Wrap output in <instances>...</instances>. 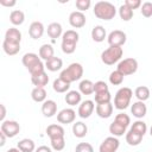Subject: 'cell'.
Listing matches in <instances>:
<instances>
[{
  "label": "cell",
  "mask_w": 152,
  "mask_h": 152,
  "mask_svg": "<svg viewBox=\"0 0 152 152\" xmlns=\"http://www.w3.org/2000/svg\"><path fill=\"white\" fill-rule=\"evenodd\" d=\"M109 133H110L113 137L119 138V137H122L124 134L127 133V127L122 126L121 124H119L118 121L114 120V121L109 125Z\"/></svg>",
  "instance_id": "obj_29"
},
{
  "label": "cell",
  "mask_w": 152,
  "mask_h": 152,
  "mask_svg": "<svg viewBox=\"0 0 152 152\" xmlns=\"http://www.w3.org/2000/svg\"><path fill=\"white\" fill-rule=\"evenodd\" d=\"M34 152H52V148L46 145H42V146H38Z\"/></svg>",
  "instance_id": "obj_48"
},
{
  "label": "cell",
  "mask_w": 152,
  "mask_h": 152,
  "mask_svg": "<svg viewBox=\"0 0 152 152\" xmlns=\"http://www.w3.org/2000/svg\"><path fill=\"white\" fill-rule=\"evenodd\" d=\"M76 112L72 108H64L57 113V121L62 125H68L75 122Z\"/></svg>",
  "instance_id": "obj_13"
},
{
  "label": "cell",
  "mask_w": 152,
  "mask_h": 152,
  "mask_svg": "<svg viewBox=\"0 0 152 152\" xmlns=\"http://www.w3.org/2000/svg\"><path fill=\"white\" fill-rule=\"evenodd\" d=\"M113 104L112 103H103V104H96L95 107V112H96V115L101 119H108L112 116L113 114Z\"/></svg>",
  "instance_id": "obj_18"
},
{
  "label": "cell",
  "mask_w": 152,
  "mask_h": 152,
  "mask_svg": "<svg viewBox=\"0 0 152 152\" xmlns=\"http://www.w3.org/2000/svg\"><path fill=\"white\" fill-rule=\"evenodd\" d=\"M151 152H152V151H151Z\"/></svg>",
  "instance_id": "obj_54"
},
{
  "label": "cell",
  "mask_w": 152,
  "mask_h": 152,
  "mask_svg": "<svg viewBox=\"0 0 152 152\" xmlns=\"http://www.w3.org/2000/svg\"><path fill=\"white\" fill-rule=\"evenodd\" d=\"M17 147L21 152H34L36 151V144H34V141L32 139H28V138H24V139L19 140Z\"/></svg>",
  "instance_id": "obj_26"
},
{
  "label": "cell",
  "mask_w": 152,
  "mask_h": 152,
  "mask_svg": "<svg viewBox=\"0 0 152 152\" xmlns=\"http://www.w3.org/2000/svg\"><path fill=\"white\" fill-rule=\"evenodd\" d=\"M151 93H152V90H151Z\"/></svg>",
  "instance_id": "obj_53"
},
{
  "label": "cell",
  "mask_w": 152,
  "mask_h": 152,
  "mask_svg": "<svg viewBox=\"0 0 152 152\" xmlns=\"http://www.w3.org/2000/svg\"><path fill=\"white\" fill-rule=\"evenodd\" d=\"M4 40L10 42V43H14V44H20V42H21V32L15 26L10 27L5 33Z\"/></svg>",
  "instance_id": "obj_19"
},
{
  "label": "cell",
  "mask_w": 152,
  "mask_h": 152,
  "mask_svg": "<svg viewBox=\"0 0 152 152\" xmlns=\"http://www.w3.org/2000/svg\"><path fill=\"white\" fill-rule=\"evenodd\" d=\"M150 135L152 137V126H151V128H150Z\"/></svg>",
  "instance_id": "obj_52"
},
{
  "label": "cell",
  "mask_w": 152,
  "mask_h": 152,
  "mask_svg": "<svg viewBox=\"0 0 152 152\" xmlns=\"http://www.w3.org/2000/svg\"><path fill=\"white\" fill-rule=\"evenodd\" d=\"M51 148L53 151H62L65 147V139L64 138H57V139H51L50 140Z\"/></svg>",
  "instance_id": "obj_40"
},
{
  "label": "cell",
  "mask_w": 152,
  "mask_h": 152,
  "mask_svg": "<svg viewBox=\"0 0 152 152\" xmlns=\"http://www.w3.org/2000/svg\"><path fill=\"white\" fill-rule=\"evenodd\" d=\"M94 15L101 20H112L116 15V7L109 1H99L93 8Z\"/></svg>",
  "instance_id": "obj_2"
},
{
  "label": "cell",
  "mask_w": 152,
  "mask_h": 152,
  "mask_svg": "<svg viewBox=\"0 0 152 152\" xmlns=\"http://www.w3.org/2000/svg\"><path fill=\"white\" fill-rule=\"evenodd\" d=\"M127 40V36L121 30H114L107 36V42L109 46H122Z\"/></svg>",
  "instance_id": "obj_9"
},
{
  "label": "cell",
  "mask_w": 152,
  "mask_h": 152,
  "mask_svg": "<svg viewBox=\"0 0 152 152\" xmlns=\"http://www.w3.org/2000/svg\"><path fill=\"white\" fill-rule=\"evenodd\" d=\"M6 152H21L18 147H11V148H8Z\"/></svg>",
  "instance_id": "obj_51"
},
{
  "label": "cell",
  "mask_w": 152,
  "mask_h": 152,
  "mask_svg": "<svg viewBox=\"0 0 152 152\" xmlns=\"http://www.w3.org/2000/svg\"><path fill=\"white\" fill-rule=\"evenodd\" d=\"M142 135L133 132V131H128L126 134H125V139H126V142L129 145V146H138L141 141H142Z\"/></svg>",
  "instance_id": "obj_33"
},
{
  "label": "cell",
  "mask_w": 152,
  "mask_h": 152,
  "mask_svg": "<svg viewBox=\"0 0 152 152\" xmlns=\"http://www.w3.org/2000/svg\"><path fill=\"white\" fill-rule=\"evenodd\" d=\"M21 63L28 70L31 76H34V75H38V74H42L45 71V64H43L39 55H37L34 52L25 53L21 58Z\"/></svg>",
  "instance_id": "obj_1"
},
{
  "label": "cell",
  "mask_w": 152,
  "mask_h": 152,
  "mask_svg": "<svg viewBox=\"0 0 152 152\" xmlns=\"http://www.w3.org/2000/svg\"><path fill=\"white\" fill-rule=\"evenodd\" d=\"M75 152H94V147L89 142H78L75 147Z\"/></svg>",
  "instance_id": "obj_44"
},
{
  "label": "cell",
  "mask_w": 152,
  "mask_h": 152,
  "mask_svg": "<svg viewBox=\"0 0 152 152\" xmlns=\"http://www.w3.org/2000/svg\"><path fill=\"white\" fill-rule=\"evenodd\" d=\"M46 96H48V93L45 88L34 87L31 91V99L37 103H43L44 101H46Z\"/></svg>",
  "instance_id": "obj_24"
},
{
  "label": "cell",
  "mask_w": 152,
  "mask_h": 152,
  "mask_svg": "<svg viewBox=\"0 0 152 152\" xmlns=\"http://www.w3.org/2000/svg\"><path fill=\"white\" fill-rule=\"evenodd\" d=\"M52 89L56 91V93H59V94H63V93H68L69 89H70V83H68L66 81L62 80L61 77L56 78L52 83Z\"/></svg>",
  "instance_id": "obj_28"
},
{
  "label": "cell",
  "mask_w": 152,
  "mask_h": 152,
  "mask_svg": "<svg viewBox=\"0 0 152 152\" xmlns=\"http://www.w3.org/2000/svg\"><path fill=\"white\" fill-rule=\"evenodd\" d=\"M46 134L48 137L51 139H57V138H64V134H65V131L64 128L62 127V125H57V124H52V125H49L46 127Z\"/></svg>",
  "instance_id": "obj_17"
},
{
  "label": "cell",
  "mask_w": 152,
  "mask_h": 152,
  "mask_svg": "<svg viewBox=\"0 0 152 152\" xmlns=\"http://www.w3.org/2000/svg\"><path fill=\"white\" fill-rule=\"evenodd\" d=\"M83 66L81 63H77V62H74L71 64H69L65 69H63L59 74V77L64 81H66L68 83H72L75 81H78L82 78L83 76Z\"/></svg>",
  "instance_id": "obj_3"
},
{
  "label": "cell",
  "mask_w": 152,
  "mask_h": 152,
  "mask_svg": "<svg viewBox=\"0 0 152 152\" xmlns=\"http://www.w3.org/2000/svg\"><path fill=\"white\" fill-rule=\"evenodd\" d=\"M133 96V90L128 87L120 88L114 95V107L119 110H125L129 107Z\"/></svg>",
  "instance_id": "obj_5"
},
{
  "label": "cell",
  "mask_w": 152,
  "mask_h": 152,
  "mask_svg": "<svg viewBox=\"0 0 152 152\" xmlns=\"http://www.w3.org/2000/svg\"><path fill=\"white\" fill-rule=\"evenodd\" d=\"M64 100H65L66 104H69L70 107H74L82 102V94L78 90H69L65 94Z\"/></svg>",
  "instance_id": "obj_20"
},
{
  "label": "cell",
  "mask_w": 152,
  "mask_h": 152,
  "mask_svg": "<svg viewBox=\"0 0 152 152\" xmlns=\"http://www.w3.org/2000/svg\"><path fill=\"white\" fill-rule=\"evenodd\" d=\"M42 114L45 118H52L57 114V103L53 100H46L42 104Z\"/></svg>",
  "instance_id": "obj_16"
},
{
  "label": "cell",
  "mask_w": 152,
  "mask_h": 152,
  "mask_svg": "<svg viewBox=\"0 0 152 152\" xmlns=\"http://www.w3.org/2000/svg\"><path fill=\"white\" fill-rule=\"evenodd\" d=\"M20 44H14V43H10V42H6L4 40L2 42V50L6 55L8 56H14L17 55L19 51H20Z\"/></svg>",
  "instance_id": "obj_35"
},
{
  "label": "cell",
  "mask_w": 152,
  "mask_h": 152,
  "mask_svg": "<svg viewBox=\"0 0 152 152\" xmlns=\"http://www.w3.org/2000/svg\"><path fill=\"white\" fill-rule=\"evenodd\" d=\"M0 5L4 7H13L17 5L15 0H0Z\"/></svg>",
  "instance_id": "obj_47"
},
{
  "label": "cell",
  "mask_w": 152,
  "mask_h": 152,
  "mask_svg": "<svg viewBox=\"0 0 152 152\" xmlns=\"http://www.w3.org/2000/svg\"><path fill=\"white\" fill-rule=\"evenodd\" d=\"M94 100L96 104H103V103H110L112 101V95L108 91H102V93H96L94 95Z\"/></svg>",
  "instance_id": "obj_37"
},
{
  "label": "cell",
  "mask_w": 152,
  "mask_h": 152,
  "mask_svg": "<svg viewBox=\"0 0 152 152\" xmlns=\"http://www.w3.org/2000/svg\"><path fill=\"white\" fill-rule=\"evenodd\" d=\"M46 32H48V36L51 38V39H57L59 37L63 36V27L59 23H51L48 25V28H46Z\"/></svg>",
  "instance_id": "obj_21"
},
{
  "label": "cell",
  "mask_w": 152,
  "mask_h": 152,
  "mask_svg": "<svg viewBox=\"0 0 152 152\" xmlns=\"http://www.w3.org/2000/svg\"><path fill=\"white\" fill-rule=\"evenodd\" d=\"M0 131L7 138H14L20 132V125L15 120H5L1 122Z\"/></svg>",
  "instance_id": "obj_8"
},
{
  "label": "cell",
  "mask_w": 152,
  "mask_h": 152,
  "mask_svg": "<svg viewBox=\"0 0 152 152\" xmlns=\"http://www.w3.org/2000/svg\"><path fill=\"white\" fill-rule=\"evenodd\" d=\"M75 6H76L77 11L84 13L87 10L90 8V6H91V1H90V0H76V1H75Z\"/></svg>",
  "instance_id": "obj_43"
},
{
  "label": "cell",
  "mask_w": 152,
  "mask_h": 152,
  "mask_svg": "<svg viewBox=\"0 0 152 152\" xmlns=\"http://www.w3.org/2000/svg\"><path fill=\"white\" fill-rule=\"evenodd\" d=\"M31 82H32V84H33L34 87L44 88V87L48 86V83H49V76H48V74L44 71V72H42V74L31 76Z\"/></svg>",
  "instance_id": "obj_31"
},
{
  "label": "cell",
  "mask_w": 152,
  "mask_h": 152,
  "mask_svg": "<svg viewBox=\"0 0 152 152\" xmlns=\"http://www.w3.org/2000/svg\"><path fill=\"white\" fill-rule=\"evenodd\" d=\"M87 23L86 14L80 11H74L69 14V24L74 28H82Z\"/></svg>",
  "instance_id": "obj_12"
},
{
  "label": "cell",
  "mask_w": 152,
  "mask_h": 152,
  "mask_svg": "<svg viewBox=\"0 0 152 152\" xmlns=\"http://www.w3.org/2000/svg\"><path fill=\"white\" fill-rule=\"evenodd\" d=\"M114 120L118 121L119 124H121V125L125 126V127H128V126L131 125V118H129V115L126 114V113H119V114H116L115 118H114Z\"/></svg>",
  "instance_id": "obj_41"
},
{
  "label": "cell",
  "mask_w": 152,
  "mask_h": 152,
  "mask_svg": "<svg viewBox=\"0 0 152 152\" xmlns=\"http://www.w3.org/2000/svg\"><path fill=\"white\" fill-rule=\"evenodd\" d=\"M44 31H45V27L40 21H32L28 26V36L34 40L42 38L44 34Z\"/></svg>",
  "instance_id": "obj_15"
},
{
  "label": "cell",
  "mask_w": 152,
  "mask_h": 152,
  "mask_svg": "<svg viewBox=\"0 0 152 152\" xmlns=\"http://www.w3.org/2000/svg\"><path fill=\"white\" fill-rule=\"evenodd\" d=\"M124 5L127 6L129 10L134 11V10H138L141 7V1L140 0H125Z\"/></svg>",
  "instance_id": "obj_46"
},
{
  "label": "cell",
  "mask_w": 152,
  "mask_h": 152,
  "mask_svg": "<svg viewBox=\"0 0 152 152\" xmlns=\"http://www.w3.org/2000/svg\"><path fill=\"white\" fill-rule=\"evenodd\" d=\"M118 13H119V17L121 18V20H124V21H129V20L133 18V14H134L133 11L129 10L127 6H125L124 4L119 7Z\"/></svg>",
  "instance_id": "obj_38"
},
{
  "label": "cell",
  "mask_w": 152,
  "mask_h": 152,
  "mask_svg": "<svg viewBox=\"0 0 152 152\" xmlns=\"http://www.w3.org/2000/svg\"><path fill=\"white\" fill-rule=\"evenodd\" d=\"M38 55H39L40 59H44L46 62V61H49L50 58H52L55 56V50H53V48H52L51 44H43L39 48Z\"/></svg>",
  "instance_id": "obj_25"
},
{
  "label": "cell",
  "mask_w": 152,
  "mask_h": 152,
  "mask_svg": "<svg viewBox=\"0 0 152 152\" xmlns=\"http://www.w3.org/2000/svg\"><path fill=\"white\" fill-rule=\"evenodd\" d=\"M131 114L138 120H141L147 114V107L142 101H135L131 104Z\"/></svg>",
  "instance_id": "obj_14"
},
{
  "label": "cell",
  "mask_w": 152,
  "mask_h": 152,
  "mask_svg": "<svg viewBox=\"0 0 152 152\" xmlns=\"http://www.w3.org/2000/svg\"><path fill=\"white\" fill-rule=\"evenodd\" d=\"M129 129L144 137V135L146 134V132H147V125H146V122L142 121V120H137V121H134V122L131 125V128H129Z\"/></svg>",
  "instance_id": "obj_36"
},
{
  "label": "cell",
  "mask_w": 152,
  "mask_h": 152,
  "mask_svg": "<svg viewBox=\"0 0 152 152\" xmlns=\"http://www.w3.org/2000/svg\"><path fill=\"white\" fill-rule=\"evenodd\" d=\"M116 70L121 72L124 76H129L137 72L138 70V61L135 58H124L118 63Z\"/></svg>",
  "instance_id": "obj_7"
},
{
  "label": "cell",
  "mask_w": 152,
  "mask_h": 152,
  "mask_svg": "<svg viewBox=\"0 0 152 152\" xmlns=\"http://www.w3.org/2000/svg\"><path fill=\"white\" fill-rule=\"evenodd\" d=\"M134 96L138 99V101L145 102L146 100L150 99V96H151V90H150V88L146 87V86H139V87H137L135 90H134Z\"/></svg>",
  "instance_id": "obj_32"
},
{
  "label": "cell",
  "mask_w": 152,
  "mask_h": 152,
  "mask_svg": "<svg viewBox=\"0 0 152 152\" xmlns=\"http://www.w3.org/2000/svg\"><path fill=\"white\" fill-rule=\"evenodd\" d=\"M88 133V126L82 121H76L72 124V134L76 138H84Z\"/></svg>",
  "instance_id": "obj_23"
},
{
  "label": "cell",
  "mask_w": 152,
  "mask_h": 152,
  "mask_svg": "<svg viewBox=\"0 0 152 152\" xmlns=\"http://www.w3.org/2000/svg\"><path fill=\"white\" fill-rule=\"evenodd\" d=\"M78 91L82 95H91L94 93V83L90 80H82L78 84Z\"/></svg>",
  "instance_id": "obj_34"
},
{
  "label": "cell",
  "mask_w": 152,
  "mask_h": 152,
  "mask_svg": "<svg viewBox=\"0 0 152 152\" xmlns=\"http://www.w3.org/2000/svg\"><path fill=\"white\" fill-rule=\"evenodd\" d=\"M124 75L121 72H119L118 70H114L109 74V83L113 86H120L124 82Z\"/></svg>",
  "instance_id": "obj_39"
},
{
  "label": "cell",
  "mask_w": 152,
  "mask_h": 152,
  "mask_svg": "<svg viewBox=\"0 0 152 152\" xmlns=\"http://www.w3.org/2000/svg\"><path fill=\"white\" fill-rule=\"evenodd\" d=\"M120 146V141L116 137H107L99 146V152H116Z\"/></svg>",
  "instance_id": "obj_10"
},
{
  "label": "cell",
  "mask_w": 152,
  "mask_h": 152,
  "mask_svg": "<svg viewBox=\"0 0 152 152\" xmlns=\"http://www.w3.org/2000/svg\"><path fill=\"white\" fill-rule=\"evenodd\" d=\"M95 110V104L93 100H84L78 104L77 115L81 119H88Z\"/></svg>",
  "instance_id": "obj_11"
},
{
  "label": "cell",
  "mask_w": 152,
  "mask_h": 152,
  "mask_svg": "<svg viewBox=\"0 0 152 152\" xmlns=\"http://www.w3.org/2000/svg\"><path fill=\"white\" fill-rule=\"evenodd\" d=\"M140 13L145 18H151L152 17V2L151 1H146V2L141 4Z\"/></svg>",
  "instance_id": "obj_42"
},
{
  "label": "cell",
  "mask_w": 152,
  "mask_h": 152,
  "mask_svg": "<svg viewBox=\"0 0 152 152\" xmlns=\"http://www.w3.org/2000/svg\"><path fill=\"white\" fill-rule=\"evenodd\" d=\"M91 39L96 43H101L107 38V32L106 28L102 25H95L91 30Z\"/></svg>",
  "instance_id": "obj_22"
},
{
  "label": "cell",
  "mask_w": 152,
  "mask_h": 152,
  "mask_svg": "<svg viewBox=\"0 0 152 152\" xmlns=\"http://www.w3.org/2000/svg\"><path fill=\"white\" fill-rule=\"evenodd\" d=\"M108 84L104 81H97L94 83V93H102V91H108Z\"/></svg>",
  "instance_id": "obj_45"
},
{
  "label": "cell",
  "mask_w": 152,
  "mask_h": 152,
  "mask_svg": "<svg viewBox=\"0 0 152 152\" xmlns=\"http://www.w3.org/2000/svg\"><path fill=\"white\" fill-rule=\"evenodd\" d=\"M0 108H1L0 120H1V122H2V121H5V116H6V107H5V104H4V103H1V104H0Z\"/></svg>",
  "instance_id": "obj_49"
},
{
  "label": "cell",
  "mask_w": 152,
  "mask_h": 152,
  "mask_svg": "<svg viewBox=\"0 0 152 152\" xmlns=\"http://www.w3.org/2000/svg\"><path fill=\"white\" fill-rule=\"evenodd\" d=\"M10 21L12 23V25L14 26H20L24 24L25 21V14L23 11L20 10H13L10 13Z\"/></svg>",
  "instance_id": "obj_30"
},
{
  "label": "cell",
  "mask_w": 152,
  "mask_h": 152,
  "mask_svg": "<svg viewBox=\"0 0 152 152\" xmlns=\"http://www.w3.org/2000/svg\"><path fill=\"white\" fill-rule=\"evenodd\" d=\"M124 50L121 46H109L101 52V61L106 65H113L121 61Z\"/></svg>",
  "instance_id": "obj_6"
},
{
  "label": "cell",
  "mask_w": 152,
  "mask_h": 152,
  "mask_svg": "<svg viewBox=\"0 0 152 152\" xmlns=\"http://www.w3.org/2000/svg\"><path fill=\"white\" fill-rule=\"evenodd\" d=\"M62 66H63V61L59 57H56V56H53L52 58H50L49 61L45 62V69H48L51 72L61 70Z\"/></svg>",
  "instance_id": "obj_27"
},
{
  "label": "cell",
  "mask_w": 152,
  "mask_h": 152,
  "mask_svg": "<svg viewBox=\"0 0 152 152\" xmlns=\"http://www.w3.org/2000/svg\"><path fill=\"white\" fill-rule=\"evenodd\" d=\"M78 39H80V34L77 31H75V30L65 31L62 36V43H61L62 51L66 55L74 53L76 50V46H77Z\"/></svg>",
  "instance_id": "obj_4"
},
{
  "label": "cell",
  "mask_w": 152,
  "mask_h": 152,
  "mask_svg": "<svg viewBox=\"0 0 152 152\" xmlns=\"http://www.w3.org/2000/svg\"><path fill=\"white\" fill-rule=\"evenodd\" d=\"M6 138H7V137L0 131V146H4V145L6 144Z\"/></svg>",
  "instance_id": "obj_50"
}]
</instances>
